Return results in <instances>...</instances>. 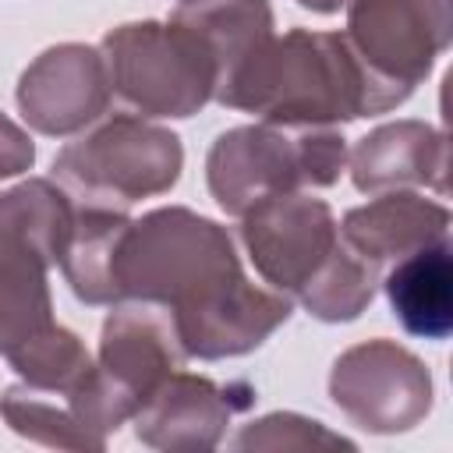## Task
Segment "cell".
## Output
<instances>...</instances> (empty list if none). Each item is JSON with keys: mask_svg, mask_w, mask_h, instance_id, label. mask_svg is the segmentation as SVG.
<instances>
[{"mask_svg": "<svg viewBox=\"0 0 453 453\" xmlns=\"http://www.w3.org/2000/svg\"><path fill=\"white\" fill-rule=\"evenodd\" d=\"M110 280L113 304L156 301L170 308L184 354L198 361L251 354L294 311L287 294L244 276L226 226L184 205L127 219Z\"/></svg>", "mask_w": 453, "mask_h": 453, "instance_id": "1", "label": "cell"}, {"mask_svg": "<svg viewBox=\"0 0 453 453\" xmlns=\"http://www.w3.org/2000/svg\"><path fill=\"white\" fill-rule=\"evenodd\" d=\"M219 106L255 113L269 124H347L393 110L343 32L311 28L273 35L265 53Z\"/></svg>", "mask_w": 453, "mask_h": 453, "instance_id": "2", "label": "cell"}, {"mask_svg": "<svg viewBox=\"0 0 453 453\" xmlns=\"http://www.w3.org/2000/svg\"><path fill=\"white\" fill-rule=\"evenodd\" d=\"M347 166V138L336 124H241L223 131L205 156L209 195L226 216H244L251 205L329 188Z\"/></svg>", "mask_w": 453, "mask_h": 453, "instance_id": "3", "label": "cell"}, {"mask_svg": "<svg viewBox=\"0 0 453 453\" xmlns=\"http://www.w3.org/2000/svg\"><path fill=\"white\" fill-rule=\"evenodd\" d=\"M74 226L71 195L28 177L0 191V354L53 326L50 269L60 265Z\"/></svg>", "mask_w": 453, "mask_h": 453, "instance_id": "4", "label": "cell"}, {"mask_svg": "<svg viewBox=\"0 0 453 453\" xmlns=\"http://www.w3.org/2000/svg\"><path fill=\"white\" fill-rule=\"evenodd\" d=\"M184 170V145L170 127L113 113L53 159L57 184L81 209L127 212L134 202L170 191Z\"/></svg>", "mask_w": 453, "mask_h": 453, "instance_id": "5", "label": "cell"}, {"mask_svg": "<svg viewBox=\"0 0 453 453\" xmlns=\"http://www.w3.org/2000/svg\"><path fill=\"white\" fill-rule=\"evenodd\" d=\"M110 88L142 117H195L216 92L209 46L180 21H127L103 35Z\"/></svg>", "mask_w": 453, "mask_h": 453, "instance_id": "6", "label": "cell"}, {"mask_svg": "<svg viewBox=\"0 0 453 453\" xmlns=\"http://www.w3.org/2000/svg\"><path fill=\"white\" fill-rule=\"evenodd\" d=\"M188 361L170 308L156 301H117L99 333L96 379L78 400L96 439H110L134 411Z\"/></svg>", "mask_w": 453, "mask_h": 453, "instance_id": "7", "label": "cell"}, {"mask_svg": "<svg viewBox=\"0 0 453 453\" xmlns=\"http://www.w3.org/2000/svg\"><path fill=\"white\" fill-rule=\"evenodd\" d=\"M343 39L389 96L393 106L432 74L449 50L453 14L449 0H347Z\"/></svg>", "mask_w": 453, "mask_h": 453, "instance_id": "8", "label": "cell"}, {"mask_svg": "<svg viewBox=\"0 0 453 453\" xmlns=\"http://www.w3.org/2000/svg\"><path fill=\"white\" fill-rule=\"evenodd\" d=\"M329 396L361 432L400 435L428 418L435 386L414 350L393 340H368L333 361Z\"/></svg>", "mask_w": 453, "mask_h": 453, "instance_id": "9", "label": "cell"}, {"mask_svg": "<svg viewBox=\"0 0 453 453\" xmlns=\"http://www.w3.org/2000/svg\"><path fill=\"white\" fill-rule=\"evenodd\" d=\"M336 241L340 223L333 209L304 191L265 198L241 216V244L255 273L287 297H297Z\"/></svg>", "mask_w": 453, "mask_h": 453, "instance_id": "10", "label": "cell"}, {"mask_svg": "<svg viewBox=\"0 0 453 453\" xmlns=\"http://www.w3.org/2000/svg\"><path fill=\"white\" fill-rule=\"evenodd\" d=\"M110 74L96 46L60 42L42 50L18 78V110L25 124L50 138H67L96 124L110 106Z\"/></svg>", "mask_w": 453, "mask_h": 453, "instance_id": "11", "label": "cell"}, {"mask_svg": "<svg viewBox=\"0 0 453 453\" xmlns=\"http://www.w3.org/2000/svg\"><path fill=\"white\" fill-rule=\"evenodd\" d=\"M255 403V389L248 382H216L209 375L173 372L138 411L134 435L152 449L170 453H198L216 449L223 432L237 411Z\"/></svg>", "mask_w": 453, "mask_h": 453, "instance_id": "12", "label": "cell"}, {"mask_svg": "<svg viewBox=\"0 0 453 453\" xmlns=\"http://www.w3.org/2000/svg\"><path fill=\"white\" fill-rule=\"evenodd\" d=\"M446 134L425 120L379 124L350 152V180L365 195L403 188L446 195Z\"/></svg>", "mask_w": 453, "mask_h": 453, "instance_id": "13", "label": "cell"}, {"mask_svg": "<svg viewBox=\"0 0 453 453\" xmlns=\"http://www.w3.org/2000/svg\"><path fill=\"white\" fill-rule=\"evenodd\" d=\"M449 209L414 191H382L343 216L340 237L375 269L449 237Z\"/></svg>", "mask_w": 453, "mask_h": 453, "instance_id": "14", "label": "cell"}, {"mask_svg": "<svg viewBox=\"0 0 453 453\" xmlns=\"http://www.w3.org/2000/svg\"><path fill=\"white\" fill-rule=\"evenodd\" d=\"M170 18L188 25L209 46L216 60V103H223V96L251 71V64L273 42L269 0H180Z\"/></svg>", "mask_w": 453, "mask_h": 453, "instance_id": "15", "label": "cell"}, {"mask_svg": "<svg viewBox=\"0 0 453 453\" xmlns=\"http://www.w3.org/2000/svg\"><path fill=\"white\" fill-rule=\"evenodd\" d=\"M393 319L418 340H446L453 333V248L449 237L425 244L396 262L382 280Z\"/></svg>", "mask_w": 453, "mask_h": 453, "instance_id": "16", "label": "cell"}, {"mask_svg": "<svg viewBox=\"0 0 453 453\" xmlns=\"http://www.w3.org/2000/svg\"><path fill=\"white\" fill-rule=\"evenodd\" d=\"M127 212L117 209H81L74 205V226L60 255V273L81 304H113V251L127 226Z\"/></svg>", "mask_w": 453, "mask_h": 453, "instance_id": "17", "label": "cell"}, {"mask_svg": "<svg viewBox=\"0 0 453 453\" xmlns=\"http://www.w3.org/2000/svg\"><path fill=\"white\" fill-rule=\"evenodd\" d=\"M4 357L21 375V382L50 389V393H64V396H71V403L96 379V361L85 350L81 336L60 322L46 326L42 333H35L32 340H25L21 347H14Z\"/></svg>", "mask_w": 453, "mask_h": 453, "instance_id": "18", "label": "cell"}, {"mask_svg": "<svg viewBox=\"0 0 453 453\" xmlns=\"http://www.w3.org/2000/svg\"><path fill=\"white\" fill-rule=\"evenodd\" d=\"M375 290H379V269L340 237L329 258L297 290V301L319 322H354L372 304Z\"/></svg>", "mask_w": 453, "mask_h": 453, "instance_id": "19", "label": "cell"}, {"mask_svg": "<svg viewBox=\"0 0 453 453\" xmlns=\"http://www.w3.org/2000/svg\"><path fill=\"white\" fill-rule=\"evenodd\" d=\"M0 418L21 439H32V442H42L53 449H96V453L106 449L85 428L71 396H64V393H50V389L18 382L0 396Z\"/></svg>", "mask_w": 453, "mask_h": 453, "instance_id": "20", "label": "cell"}, {"mask_svg": "<svg viewBox=\"0 0 453 453\" xmlns=\"http://www.w3.org/2000/svg\"><path fill=\"white\" fill-rule=\"evenodd\" d=\"M234 449H354L350 439L329 432L322 421L315 418H304V414H294V411H273L265 418H255L248 421L234 442Z\"/></svg>", "mask_w": 453, "mask_h": 453, "instance_id": "21", "label": "cell"}, {"mask_svg": "<svg viewBox=\"0 0 453 453\" xmlns=\"http://www.w3.org/2000/svg\"><path fill=\"white\" fill-rule=\"evenodd\" d=\"M32 163H35V142L21 124H14L0 110V180L32 170Z\"/></svg>", "mask_w": 453, "mask_h": 453, "instance_id": "22", "label": "cell"}, {"mask_svg": "<svg viewBox=\"0 0 453 453\" xmlns=\"http://www.w3.org/2000/svg\"><path fill=\"white\" fill-rule=\"evenodd\" d=\"M304 11H311V14H336L347 0H297Z\"/></svg>", "mask_w": 453, "mask_h": 453, "instance_id": "23", "label": "cell"}]
</instances>
